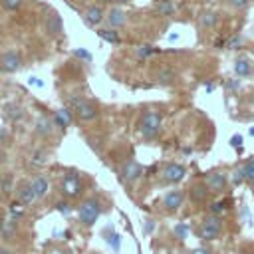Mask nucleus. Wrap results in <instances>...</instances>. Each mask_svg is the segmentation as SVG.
I'll use <instances>...</instances> for the list:
<instances>
[{"mask_svg": "<svg viewBox=\"0 0 254 254\" xmlns=\"http://www.w3.org/2000/svg\"><path fill=\"white\" fill-rule=\"evenodd\" d=\"M103 212V200L99 194H91L87 198H83L77 206V220L81 226H93L99 218V214Z\"/></svg>", "mask_w": 254, "mask_h": 254, "instance_id": "nucleus-1", "label": "nucleus"}, {"mask_svg": "<svg viewBox=\"0 0 254 254\" xmlns=\"http://www.w3.org/2000/svg\"><path fill=\"white\" fill-rule=\"evenodd\" d=\"M161 125H163L161 113L155 109H147L141 113V117L137 121V131L145 141H155L161 133Z\"/></svg>", "mask_w": 254, "mask_h": 254, "instance_id": "nucleus-2", "label": "nucleus"}, {"mask_svg": "<svg viewBox=\"0 0 254 254\" xmlns=\"http://www.w3.org/2000/svg\"><path fill=\"white\" fill-rule=\"evenodd\" d=\"M69 109H71V113H73L79 121H83V123H91V121H95V119L99 117L97 105H95L93 101L81 97V95H71V97H69Z\"/></svg>", "mask_w": 254, "mask_h": 254, "instance_id": "nucleus-3", "label": "nucleus"}, {"mask_svg": "<svg viewBox=\"0 0 254 254\" xmlns=\"http://www.w3.org/2000/svg\"><path fill=\"white\" fill-rule=\"evenodd\" d=\"M222 228H224V224H222L220 214H212V212H208V214L202 218V222L198 224L196 234H198L200 240L210 242V240H218V238H220Z\"/></svg>", "mask_w": 254, "mask_h": 254, "instance_id": "nucleus-4", "label": "nucleus"}, {"mask_svg": "<svg viewBox=\"0 0 254 254\" xmlns=\"http://www.w3.org/2000/svg\"><path fill=\"white\" fill-rule=\"evenodd\" d=\"M24 64V58L18 50H6L0 54V73H16Z\"/></svg>", "mask_w": 254, "mask_h": 254, "instance_id": "nucleus-5", "label": "nucleus"}, {"mask_svg": "<svg viewBox=\"0 0 254 254\" xmlns=\"http://www.w3.org/2000/svg\"><path fill=\"white\" fill-rule=\"evenodd\" d=\"M141 175H143V165L135 159H129L119 171V181L123 185H135L141 179Z\"/></svg>", "mask_w": 254, "mask_h": 254, "instance_id": "nucleus-6", "label": "nucleus"}, {"mask_svg": "<svg viewBox=\"0 0 254 254\" xmlns=\"http://www.w3.org/2000/svg\"><path fill=\"white\" fill-rule=\"evenodd\" d=\"M204 183H206V187H208V190L210 192H214V194H222L226 189H228V175L224 173V171H210L206 177H204Z\"/></svg>", "mask_w": 254, "mask_h": 254, "instance_id": "nucleus-7", "label": "nucleus"}, {"mask_svg": "<svg viewBox=\"0 0 254 254\" xmlns=\"http://www.w3.org/2000/svg\"><path fill=\"white\" fill-rule=\"evenodd\" d=\"M62 194L65 198H77L83 194V185L75 173H67L62 181Z\"/></svg>", "mask_w": 254, "mask_h": 254, "instance_id": "nucleus-8", "label": "nucleus"}, {"mask_svg": "<svg viewBox=\"0 0 254 254\" xmlns=\"http://www.w3.org/2000/svg\"><path fill=\"white\" fill-rule=\"evenodd\" d=\"M185 198H187V192H185V190H181V189H173V190H167V192L163 194L161 204H163L165 212H177V210L183 206Z\"/></svg>", "mask_w": 254, "mask_h": 254, "instance_id": "nucleus-9", "label": "nucleus"}, {"mask_svg": "<svg viewBox=\"0 0 254 254\" xmlns=\"http://www.w3.org/2000/svg\"><path fill=\"white\" fill-rule=\"evenodd\" d=\"M185 177H187V167L181 165V163H167L161 171V179L165 183H171V185L181 183Z\"/></svg>", "mask_w": 254, "mask_h": 254, "instance_id": "nucleus-10", "label": "nucleus"}, {"mask_svg": "<svg viewBox=\"0 0 254 254\" xmlns=\"http://www.w3.org/2000/svg\"><path fill=\"white\" fill-rule=\"evenodd\" d=\"M44 28H46L48 36H52V38L62 36V32H64V22H62L60 12L50 10V12H48V16H46V20H44Z\"/></svg>", "mask_w": 254, "mask_h": 254, "instance_id": "nucleus-11", "label": "nucleus"}, {"mask_svg": "<svg viewBox=\"0 0 254 254\" xmlns=\"http://www.w3.org/2000/svg\"><path fill=\"white\" fill-rule=\"evenodd\" d=\"M14 190H16V200L22 206H30L34 200H38L34 194V189H32V181H22Z\"/></svg>", "mask_w": 254, "mask_h": 254, "instance_id": "nucleus-12", "label": "nucleus"}, {"mask_svg": "<svg viewBox=\"0 0 254 254\" xmlns=\"http://www.w3.org/2000/svg\"><path fill=\"white\" fill-rule=\"evenodd\" d=\"M54 129H56L54 119H50L48 115H40V117L36 119V123H34V133H36L40 139L52 137V135H54Z\"/></svg>", "mask_w": 254, "mask_h": 254, "instance_id": "nucleus-13", "label": "nucleus"}, {"mask_svg": "<svg viewBox=\"0 0 254 254\" xmlns=\"http://www.w3.org/2000/svg\"><path fill=\"white\" fill-rule=\"evenodd\" d=\"M187 194H189V198L192 200V204H202V202H206L210 190H208L206 183L202 181V183H194V185L187 190Z\"/></svg>", "mask_w": 254, "mask_h": 254, "instance_id": "nucleus-14", "label": "nucleus"}, {"mask_svg": "<svg viewBox=\"0 0 254 254\" xmlns=\"http://www.w3.org/2000/svg\"><path fill=\"white\" fill-rule=\"evenodd\" d=\"M234 73L238 77H250L254 75V64L248 56H240L234 60Z\"/></svg>", "mask_w": 254, "mask_h": 254, "instance_id": "nucleus-15", "label": "nucleus"}, {"mask_svg": "<svg viewBox=\"0 0 254 254\" xmlns=\"http://www.w3.org/2000/svg\"><path fill=\"white\" fill-rule=\"evenodd\" d=\"M83 22H85V26H89V28H93V26H97L101 20H103V8L101 6H97V4H91V6H87L85 8V12H83Z\"/></svg>", "mask_w": 254, "mask_h": 254, "instance_id": "nucleus-16", "label": "nucleus"}, {"mask_svg": "<svg viewBox=\"0 0 254 254\" xmlns=\"http://www.w3.org/2000/svg\"><path fill=\"white\" fill-rule=\"evenodd\" d=\"M16 234H18V222H16V218H4L0 222V238L4 242H10V240L16 238Z\"/></svg>", "mask_w": 254, "mask_h": 254, "instance_id": "nucleus-17", "label": "nucleus"}, {"mask_svg": "<svg viewBox=\"0 0 254 254\" xmlns=\"http://www.w3.org/2000/svg\"><path fill=\"white\" fill-rule=\"evenodd\" d=\"M32 189H34L36 198H44V196L48 194V190H50V181H48V177H46V175H36V177L32 179Z\"/></svg>", "mask_w": 254, "mask_h": 254, "instance_id": "nucleus-18", "label": "nucleus"}, {"mask_svg": "<svg viewBox=\"0 0 254 254\" xmlns=\"http://www.w3.org/2000/svg\"><path fill=\"white\" fill-rule=\"evenodd\" d=\"M4 117H6L10 123H16V121H20V119L24 117V107H22L20 103L10 101V103L4 105Z\"/></svg>", "mask_w": 254, "mask_h": 254, "instance_id": "nucleus-19", "label": "nucleus"}, {"mask_svg": "<svg viewBox=\"0 0 254 254\" xmlns=\"http://www.w3.org/2000/svg\"><path fill=\"white\" fill-rule=\"evenodd\" d=\"M54 125L56 127H60L62 131H65L67 127H69V123H71V109H67V107H62V109H58L56 113H54Z\"/></svg>", "mask_w": 254, "mask_h": 254, "instance_id": "nucleus-20", "label": "nucleus"}, {"mask_svg": "<svg viewBox=\"0 0 254 254\" xmlns=\"http://www.w3.org/2000/svg\"><path fill=\"white\" fill-rule=\"evenodd\" d=\"M107 22H109L111 28H121V26H125V22H127L125 12H123L119 6H113V8L107 12Z\"/></svg>", "mask_w": 254, "mask_h": 254, "instance_id": "nucleus-21", "label": "nucleus"}, {"mask_svg": "<svg viewBox=\"0 0 254 254\" xmlns=\"http://www.w3.org/2000/svg\"><path fill=\"white\" fill-rule=\"evenodd\" d=\"M155 79H157L161 85H173V83L177 81V71H175L173 67H161V69H157Z\"/></svg>", "mask_w": 254, "mask_h": 254, "instance_id": "nucleus-22", "label": "nucleus"}, {"mask_svg": "<svg viewBox=\"0 0 254 254\" xmlns=\"http://www.w3.org/2000/svg\"><path fill=\"white\" fill-rule=\"evenodd\" d=\"M198 24L202 28H214L218 24V14L212 12V10H206V12H200L198 14Z\"/></svg>", "mask_w": 254, "mask_h": 254, "instance_id": "nucleus-23", "label": "nucleus"}, {"mask_svg": "<svg viewBox=\"0 0 254 254\" xmlns=\"http://www.w3.org/2000/svg\"><path fill=\"white\" fill-rule=\"evenodd\" d=\"M14 190V173H2L0 175V192L4 196L12 194Z\"/></svg>", "mask_w": 254, "mask_h": 254, "instance_id": "nucleus-24", "label": "nucleus"}, {"mask_svg": "<svg viewBox=\"0 0 254 254\" xmlns=\"http://www.w3.org/2000/svg\"><path fill=\"white\" fill-rule=\"evenodd\" d=\"M155 12L159 16H171L175 12V4L173 0H157L155 2Z\"/></svg>", "mask_w": 254, "mask_h": 254, "instance_id": "nucleus-25", "label": "nucleus"}, {"mask_svg": "<svg viewBox=\"0 0 254 254\" xmlns=\"http://www.w3.org/2000/svg\"><path fill=\"white\" fill-rule=\"evenodd\" d=\"M97 36H99L101 40L109 42V44H119V42H121L119 32H115V30H99V32H97Z\"/></svg>", "mask_w": 254, "mask_h": 254, "instance_id": "nucleus-26", "label": "nucleus"}, {"mask_svg": "<svg viewBox=\"0 0 254 254\" xmlns=\"http://www.w3.org/2000/svg\"><path fill=\"white\" fill-rule=\"evenodd\" d=\"M242 173H244V181L254 185V159H250L242 165Z\"/></svg>", "mask_w": 254, "mask_h": 254, "instance_id": "nucleus-27", "label": "nucleus"}, {"mask_svg": "<svg viewBox=\"0 0 254 254\" xmlns=\"http://www.w3.org/2000/svg\"><path fill=\"white\" fill-rule=\"evenodd\" d=\"M0 4L4 6V10H8V12H16V10L22 8L24 0H0Z\"/></svg>", "mask_w": 254, "mask_h": 254, "instance_id": "nucleus-28", "label": "nucleus"}, {"mask_svg": "<svg viewBox=\"0 0 254 254\" xmlns=\"http://www.w3.org/2000/svg\"><path fill=\"white\" fill-rule=\"evenodd\" d=\"M224 2H226V6H230L234 10H242V8H246L250 4V0H224Z\"/></svg>", "mask_w": 254, "mask_h": 254, "instance_id": "nucleus-29", "label": "nucleus"}, {"mask_svg": "<svg viewBox=\"0 0 254 254\" xmlns=\"http://www.w3.org/2000/svg\"><path fill=\"white\" fill-rule=\"evenodd\" d=\"M153 52H155V48H153V46H139V48L135 50L137 58H147V56H151Z\"/></svg>", "mask_w": 254, "mask_h": 254, "instance_id": "nucleus-30", "label": "nucleus"}, {"mask_svg": "<svg viewBox=\"0 0 254 254\" xmlns=\"http://www.w3.org/2000/svg\"><path fill=\"white\" fill-rule=\"evenodd\" d=\"M175 234H177V238H187V234H189V224H177V226H175Z\"/></svg>", "mask_w": 254, "mask_h": 254, "instance_id": "nucleus-31", "label": "nucleus"}, {"mask_svg": "<svg viewBox=\"0 0 254 254\" xmlns=\"http://www.w3.org/2000/svg\"><path fill=\"white\" fill-rule=\"evenodd\" d=\"M12 139V135H10V129L8 127H2L0 129V147H4L8 141Z\"/></svg>", "mask_w": 254, "mask_h": 254, "instance_id": "nucleus-32", "label": "nucleus"}, {"mask_svg": "<svg viewBox=\"0 0 254 254\" xmlns=\"http://www.w3.org/2000/svg\"><path fill=\"white\" fill-rule=\"evenodd\" d=\"M240 44H242V38H240V36H234V38H230V40L226 42V48H228V50H236V48H240Z\"/></svg>", "mask_w": 254, "mask_h": 254, "instance_id": "nucleus-33", "label": "nucleus"}, {"mask_svg": "<svg viewBox=\"0 0 254 254\" xmlns=\"http://www.w3.org/2000/svg\"><path fill=\"white\" fill-rule=\"evenodd\" d=\"M242 181H244V173H242V169L234 171V173H232V177H230V183H232V185H240Z\"/></svg>", "mask_w": 254, "mask_h": 254, "instance_id": "nucleus-34", "label": "nucleus"}, {"mask_svg": "<svg viewBox=\"0 0 254 254\" xmlns=\"http://www.w3.org/2000/svg\"><path fill=\"white\" fill-rule=\"evenodd\" d=\"M224 208H226V206H224V202H222V200H216V202H212V204H210V208H208V210H210L212 214H220Z\"/></svg>", "mask_w": 254, "mask_h": 254, "instance_id": "nucleus-35", "label": "nucleus"}, {"mask_svg": "<svg viewBox=\"0 0 254 254\" xmlns=\"http://www.w3.org/2000/svg\"><path fill=\"white\" fill-rule=\"evenodd\" d=\"M73 54L77 56V58H81V60H85V62H91V54L89 52H85V50H73Z\"/></svg>", "mask_w": 254, "mask_h": 254, "instance_id": "nucleus-36", "label": "nucleus"}, {"mask_svg": "<svg viewBox=\"0 0 254 254\" xmlns=\"http://www.w3.org/2000/svg\"><path fill=\"white\" fill-rule=\"evenodd\" d=\"M119 238H121L119 234H111V236H109V238H105V240H107V242L117 250V248H119V244H121V240H119Z\"/></svg>", "mask_w": 254, "mask_h": 254, "instance_id": "nucleus-37", "label": "nucleus"}, {"mask_svg": "<svg viewBox=\"0 0 254 254\" xmlns=\"http://www.w3.org/2000/svg\"><path fill=\"white\" fill-rule=\"evenodd\" d=\"M230 145L236 147V149H240V145H242V135H232V137H230Z\"/></svg>", "mask_w": 254, "mask_h": 254, "instance_id": "nucleus-38", "label": "nucleus"}, {"mask_svg": "<svg viewBox=\"0 0 254 254\" xmlns=\"http://www.w3.org/2000/svg\"><path fill=\"white\" fill-rule=\"evenodd\" d=\"M6 161H8V151L4 147H0V169L6 165Z\"/></svg>", "mask_w": 254, "mask_h": 254, "instance_id": "nucleus-39", "label": "nucleus"}, {"mask_svg": "<svg viewBox=\"0 0 254 254\" xmlns=\"http://www.w3.org/2000/svg\"><path fill=\"white\" fill-rule=\"evenodd\" d=\"M155 230V220L153 218H147V226H145V234H149V232H153Z\"/></svg>", "mask_w": 254, "mask_h": 254, "instance_id": "nucleus-40", "label": "nucleus"}, {"mask_svg": "<svg viewBox=\"0 0 254 254\" xmlns=\"http://www.w3.org/2000/svg\"><path fill=\"white\" fill-rule=\"evenodd\" d=\"M190 254H212V252H210V248H204V246H200V248H194Z\"/></svg>", "mask_w": 254, "mask_h": 254, "instance_id": "nucleus-41", "label": "nucleus"}, {"mask_svg": "<svg viewBox=\"0 0 254 254\" xmlns=\"http://www.w3.org/2000/svg\"><path fill=\"white\" fill-rule=\"evenodd\" d=\"M226 89H238V81H226Z\"/></svg>", "mask_w": 254, "mask_h": 254, "instance_id": "nucleus-42", "label": "nucleus"}, {"mask_svg": "<svg viewBox=\"0 0 254 254\" xmlns=\"http://www.w3.org/2000/svg\"><path fill=\"white\" fill-rule=\"evenodd\" d=\"M58 210H62L64 214H65V212H69V208H67V204H65V202H60V204H58Z\"/></svg>", "mask_w": 254, "mask_h": 254, "instance_id": "nucleus-43", "label": "nucleus"}, {"mask_svg": "<svg viewBox=\"0 0 254 254\" xmlns=\"http://www.w3.org/2000/svg\"><path fill=\"white\" fill-rule=\"evenodd\" d=\"M0 254H14L10 248H6V246H0Z\"/></svg>", "mask_w": 254, "mask_h": 254, "instance_id": "nucleus-44", "label": "nucleus"}, {"mask_svg": "<svg viewBox=\"0 0 254 254\" xmlns=\"http://www.w3.org/2000/svg\"><path fill=\"white\" fill-rule=\"evenodd\" d=\"M248 133H250V135H252V137H254V127H252V129H250V131H248Z\"/></svg>", "mask_w": 254, "mask_h": 254, "instance_id": "nucleus-45", "label": "nucleus"}, {"mask_svg": "<svg viewBox=\"0 0 254 254\" xmlns=\"http://www.w3.org/2000/svg\"><path fill=\"white\" fill-rule=\"evenodd\" d=\"M117 2H119V4H125V2H129V0H117Z\"/></svg>", "mask_w": 254, "mask_h": 254, "instance_id": "nucleus-46", "label": "nucleus"}, {"mask_svg": "<svg viewBox=\"0 0 254 254\" xmlns=\"http://www.w3.org/2000/svg\"><path fill=\"white\" fill-rule=\"evenodd\" d=\"M103 2H117V0H103Z\"/></svg>", "mask_w": 254, "mask_h": 254, "instance_id": "nucleus-47", "label": "nucleus"}]
</instances>
